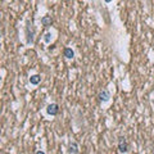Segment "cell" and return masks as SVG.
Segmentation results:
<instances>
[{
  "label": "cell",
  "mask_w": 154,
  "mask_h": 154,
  "mask_svg": "<svg viewBox=\"0 0 154 154\" xmlns=\"http://www.w3.org/2000/svg\"><path fill=\"white\" fill-rule=\"evenodd\" d=\"M36 154H45L44 152H41V150H38V152H36Z\"/></svg>",
  "instance_id": "10"
},
{
  "label": "cell",
  "mask_w": 154,
  "mask_h": 154,
  "mask_svg": "<svg viewBox=\"0 0 154 154\" xmlns=\"http://www.w3.org/2000/svg\"><path fill=\"white\" fill-rule=\"evenodd\" d=\"M41 23H43L44 26H51V23H53V18L49 17V15H44L43 18H41Z\"/></svg>",
  "instance_id": "5"
},
{
  "label": "cell",
  "mask_w": 154,
  "mask_h": 154,
  "mask_svg": "<svg viewBox=\"0 0 154 154\" xmlns=\"http://www.w3.org/2000/svg\"><path fill=\"white\" fill-rule=\"evenodd\" d=\"M69 153L72 154H78V145H77V143H72L69 145Z\"/></svg>",
  "instance_id": "8"
},
{
  "label": "cell",
  "mask_w": 154,
  "mask_h": 154,
  "mask_svg": "<svg viewBox=\"0 0 154 154\" xmlns=\"http://www.w3.org/2000/svg\"><path fill=\"white\" fill-rule=\"evenodd\" d=\"M40 81H41V77L38 75H34V76L30 77V82L32 83V85H37Z\"/></svg>",
  "instance_id": "7"
},
{
  "label": "cell",
  "mask_w": 154,
  "mask_h": 154,
  "mask_svg": "<svg viewBox=\"0 0 154 154\" xmlns=\"http://www.w3.org/2000/svg\"><path fill=\"white\" fill-rule=\"evenodd\" d=\"M63 54H64V57L67 58V59H72L73 57H75V53H73V50L71 49V48H66L63 51Z\"/></svg>",
  "instance_id": "6"
},
{
  "label": "cell",
  "mask_w": 154,
  "mask_h": 154,
  "mask_svg": "<svg viewBox=\"0 0 154 154\" xmlns=\"http://www.w3.org/2000/svg\"><path fill=\"white\" fill-rule=\"evenodd\" d=\"M118 150H120L121 153L128 152V144L125 137H120V140H118Z\"/></svg>",
  "instance_id": "2"
},
{
  "label": "cell",
  "mask_w": 154,
  "mask_h": 154,
  "mask_svg": "<svg viewBox=\"0 0 154 154\" xmlns=\"http://www.w3.org/2000/svg\"><path fill=\"white\" fill-rule=\"evenodd\" d=\"M26 35H27V44L31 45L34 43V38H35V30L32 28V26L28 23L27 27H26Z\"/></svg>",
  "instance_id": "1"
},
{
  "label": "cell",
  "mask_w": 154,
  "mask_h": 154,
  "mask_svg": "<svg viewBox=\"0 0 154 154\" xmlns=\"http://www.w3.org/2000/svg\"><path fill=\"white\" fill-rule=\"evenodd\" d=\"M44 41L46 44H49L50 41H51V34H50V32H46V34L44 35Z\"/></svg>",
  "instance_id": "9"
},
{
  "label": "cell",
  "mask_w": 154,
  "mask_h": 154,
  "mask_svg": "<svg viewBox=\"0 0 154 154\" xmlns=\"http://www.w3.org/2000/svg\"><path fill=\"white\" fill-rule=\"evenodd\" d=\"M46 112H48V114H50V116H57L58 112H59V105L55 104V103H51V104L48 105Z\"/></svg>",
  "instance_id": "3"
},
{
  "label": "cell",
  "mask_w": 154,
  "mask_h": 154,
  "mask_svg": "<svg viewBox=\"0 0 154 154\" xmlns=\"http://www.w3.org/2000/svg\"><path fill=\"white\" fill-rule=\"evenodd\" d=\"M98 98L100 102H108L109 99H111V92H109L108 90H102V91L99 92Z\"/></svg>",
  "instance_id": "4"
}]
</instances>
